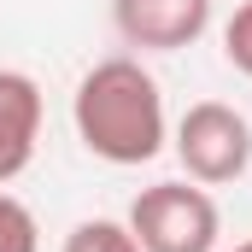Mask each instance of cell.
<instances>
[{
	"label": "cell",
	"mask_w": 252,
	"mask_h": 252,
	"mask_svg": "<svg viewBox=\"0 0 252 252\" xmlns=\"http://www.w3.org/2000/svg\"><path fill=\"white\" fill-rule=\"evenodd\" d=\"M64 252H141L129 223H112V217H88L64 235Z\"/></svg>",
	"instance_id": "6"
},
{
	"label": "cell",
	"mask_w": 252,
	"mask_h": 252,
	"mask_svg": "<svg viewBox=\"0 0 252 252\" xmlns=\"http://www.w3.org/2000/svg\"><path fill=\"white\" fill-rule=\"evenodd\" d=\"M76 135L94 158L106 164H147L164 153V94L141 59H100L70 100Z\"/></svg>",
	"instance_id": "1"
},
{
	"label": "cell",
	"mask_w": 252,
	"mask_h": 252,
	"mask_svg": "<svg viewBox=\"0 0 252 252\" xmlns=\"http://www.w3.org/2000/svg\"><path fill=\"white\" fill-rule=\"evenodd\" d=\"M112 18L129 47L147 53H176L193 47L211 24V0H112Z\"/></svg>",
	"instance_id": "4"
},
{
	"label": "cell",
	"mask_w": 252,
	"mask_h": 252,
	"mask_svg": "<svg viewBox=\"0 0 252 252\" xmlns=\"http://www.w3.org/2000/svg\"><path fill=\"white\" fill-rule=\"evenodd\" d=\"M0 252H41V229L35 211L12 193H0Z\"/></svg>",
	"instance_id": "7"
},
{
	"label": "cell",
	"mask_w": 252,
	"mask_h": 252,
	"mask_svg": "<svg viewBox=\"0 0 252 252\" xmlns=\"http://www.w3.org/2000/svg\"><path fill=\"white\" fill-rule=\"evenodd\" d=\"M129 235L141 252H211L223 217L199 182H153L129 205Z\"/></svg>",
	"instance_id": "2"
},
{
	"label": "cell",
	"mask_w": 252,
	"mask_h": 252,
	"mask_svg": "<svg viewBox=\"0 0 252 252\" xmlns=\"http://www.w3.org/2000/svg\"><path fill=\"white\" fill-rule=\"evenodd\" d=\"M41 141V88L30 70H0V188L18 182Z\"/></svg>",
	"instance_id": "5"
},
{
	"label": "cell",
	"mask_w": 252,
	"mask_h": 252,
	"mask_svg": "<svg viewBox=\"0 0 252 252\" xmlns=\"http://www.w3.org/2000/svg\"><path fill=\"white\" fill-rule=\"evenodd\" d=\"M223 53H229V64L241 76H252V0H241L235 18L223 24Z\"/></svg>",
	"instance_id": "8"
},
{
	"label": "cell",
	"mask_w": 252,
	"mask_h": 252,
	"mask_svg": "<svg viewBox=\"0 0 252 252\" xmlns=\"http://www.w3.org/2000/svg\"><path fill=\"white\" fill-rule=\"evenodd\" d=\"M235 252H252V241H241V247H235Z\"/></svg>",
	"instance_id": "9"
},
{
	"label": "cell",
	"mask_w": 252,
	"mask_h": 252,
	"mask_svg": "<svg viewBox=\"0 0 252 252\" xmlns=\"http://www.w3.org/2000/svg\"><path fill=\"white\" fill-rule=\"evenodd\" d=\"M176 158H182L188 182H199V188L241 182L252 170V124H247V112H235L223 100L188 106L182 124H176Z\"/></svg>",
	"instance_id": "3"
}]
</instances>
